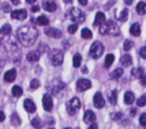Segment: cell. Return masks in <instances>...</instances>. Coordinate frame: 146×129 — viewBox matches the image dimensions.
I'll use <instances>...</instances> for the list:
<instances>
[{
  "label": "cell",
  "mask_w": 146,
  "mask_h": 129,
  "mask_svg": "<svg viewBox=\"0 0 146 129\" xmlns=\"http://www.w3.org/2000/svg\"><path fill=\"white\" fill-rule=\"evenodd\" d=\"M64 87H65L64 82H62L60 80L56 79V80L51 81V82L48 84L47 88H48V90H49L50 92H52V94H57V92H59Z\"/></svg>",
  "instance_id": "7"
},
{
  "label": "cell",
  "mask_w": 146,
  "mask_h": 129,
  "mask_svg": "<svg viewBox=\"0 0 146 129\" xmlns=\"http://www.w3.org/2000/svg\"><path fill=\"white\" fill-rule=\"evenodd\" d=\"M39 86H40V83H39V80H36V79H33V80L31 81V84H30L31 89H36Z\"/></svg>",
  "instance_id": "40"
},
{
  "label": "cell",
  "mask_w": 146,
  "mask_h": 129,
  "mask_svg": "<svg viewBox=\"0 0 146 129\" xmlns=\"http://www.w3.org/2000/svg\"><path fill=\"white\" fill-rule=\"evenodd\" d=\"M76 30H78V24H72V25H70V26L67 27V31H68V33H71V34L75 33Z\"/></svg>",
  "instance_id": "39"
},
{
  "label": "cell",
  "mask_w": 146,
  "mask_h": 129,
  "mask_svg": "<svg viewBox=\"0 0 146 129\" xmlns=\"http://www.w3.org/2000/svg\"><path fill=\"white\" fill-rule=\"evenodd\" d=\"M80 65H81V55L76 53L73 56V66L74 67H79Z\"/></svg>",
  "instance_id": "31"
},
{
  "label": "cell",
  "mask_w": 146,
  "mask_h": 129,
  "mask_svg": "<svg viewBox=\"0 0 146 129\" xmlns=\"http://www.w3.org/2000/svg\"><path fill=\"white\" fill-rule=\"evenodd\" d=\"M132 47H133V41H132V40L127 39V40L124 41V43H123V49H124L125 51H129Z\"/></svg>",
  "instance_id": "33"
},
{
  "label": "cell",
  "mask_w": 146,
  "mask_h": 129,
  "mask_svg": "<svg viewBox=\"0 0 146 129\" xmlns=\"http://www.w3.org/2000/svg\"><path fill=\"white\" fill-rule=\"evenodd\" d=\"M122 74H123V70H122L121 67H119V68L114 70L113 72H111L110 78H111V79H119V78L122 76Z\"/></svg>",
  "instance_id": "25"
},
{
  "label": "cell",
  "mask_w": 146,
  "mask_h": 129,
  "mask_svg": "<svg viewBox=\"0 0 146 129\" xmlns=\"http://www.w3.org/2000/svg\"><path fill=\"white\" fill-rule=\"evenodd\" d=\"M136 10L139 15H145L146 14V3L145 2H139L136 6Z\"/></svg>",
  "instance_id": "27"
},
{
  "label": "cell",
  "mask_w": 146,
  "mask_h": 129,
  "mask_svg": "<svg viewBox=\"0 0 146 129\" xmlns=\"http://www.w3.org/2000/svg\"><path fill=\"white\" fill-rule=\"evenodd\" d=\"M11 18L18 19V21H24L27 17V11L25 9H16L11 11Z\"/></svg>",
  "instance_id": "9"
},
{
  "label": "cell",
  "mask_w": 146,
  "mask_h": 129,
  "mask_svg": "<svg viewBox=\"0 0 146 129\" xmlns=\"http://www.w3.org/2000/svg\"><path fill=\"white\" fill-rule=\"evenodd\" d=\"M10 33H11V26L9 24H5V25L1 26L0 34H2V35H9Z\"/></svg>",
  "instance_id": "26"
},
{
  "label": "cell",
  "mask_w": 146,
  "mask_h": 129,
  "mask_svg": "<svg viewBox=\"0 0 146 129\" xmlns=\"http://www.w3.org/2000/svg\"><path fill=\"white\" fill-rule=\"evenodd\" d=\"M120 62H121V64H122L123 66H130V65L132 64V58H131V56H130L129 54H125V55H123V56L121 57Z\"/></svg>",
  "instance_id": "20"
},
{
  "label": "cell",
  "mask_w": 146,
  "mask_h": 129,
  "mask_svg": "<svg viewBox=\"0 0 146 129\" xmlns=\"http://www.w3.org/2000/svg\"><path fill=\"white\" fill-rule=\"evenodd\" d=\"M3 79H5V81H7V82H13V81L16 79V70H15V68H11V70L7 71V72L5 73V75H3Z\"/></svg>",
  "instance_id": "16"
},
{
  "label": "cell",
  "mask_w": 146,
  "mask_h": 129,
  "mask_svg": "<svg viewBox=\"0 0 146 129\" xmlns=\"http://www.w3.org/2000/svg\"><path fill=\"white\" fill-rule=\"evenodd\" d=\"M31 123H32V126H33L34 128H36V129H40V128L42 127V123H41V121H40L39 118H34Z\"/></svg>",
  "instance_id": "36"
},
{
  "label": "cell",
  "mask_w": 146,
  "mask_h": 129,
  "mask_svg": "<svg viewBox=\"0 0 146 129\" xmlns=\"http://www.w3.org/2000/svg\"><path fill=\"white\" fill-rule=\"evenodd\" d=\"M123 118V113L121 112H115V113H111V119L114 121H119Z\"/></svg>",
  "instance_id": "35"
},
{
  "label": "cell",
  "mask_w": 146,
  "mask_h": 129,
  "mask_svg": "<svg viewBox=\"0 0 146 129\" xmlns=\"http://www.w3.org/2000/svg\"><path fill=\"white\" fill-rule=\"evenodd\" d=\"M139 123L144 127H146V113H143L139 118Z\"/></svg>",
  "instance_id": "41"
},
{
  "label": "cell",
  "mask_w": 146,
  "mask_h": 129,
  "mask_svg": "<svg viewBox=\"0 0 146 129\" xmlns=\"http://www.w3.org/2000/svg\"><path fill=\"white\" fill-rule=\"evenodd\" d=\"M42 7H43V9H44V10H47V11H49V13H52V11H55V10H56V8H57V6H56V2H55L54 0L44 1V2L42 3Z\"/></svg>",
  "instance_id": "14"
},
{
  "label": "cell",
  "mask_w": 146,
  "mask_h": 129,
  "mask_svg": "<svg viewBox=\"0 0 146 129\" xmlns=\"http://www.w3.org/2000/svg\"><path fill=\"white\" fill-rule=\"evenodd\" d=\"M44 33L50 37V38H55V39H58L62 37V31H59L58 29H55V27H48V29H44Z\"/></svg>",
  "instance_id": "11"
},
{
  "label": "cell",
  "mask_w": 146,
  "mask_h": 129,
  "mask_svg": "<svg viewBox=\"0 0 146 129\" xmlns=\"http://www.w3.org/2000/svg\"><path fill=\"white\" fill-rule=\"evenodd\" d=\"M130 33L135 37H138L140 34V25L138 23H133L131 26H130Z\"/></svg>",
  "instance_id": "22"
},
{
  "label": "cell",
  "mask_w": 146,
  "mask_h": 129,
  "mask_svg": "<svg viewBox=\"0 0 146 129\" xmlns=\"http://www.w3.org/2000/svg\"><path fill=\"white\" fill-rule=\"evenodd\" d=\"M94 105H95L97 108L104 107V105H105V99L103 98V96H102L100 92H96V94H95V96H94Z\"/></svg>",
  "instance_id": "12"
},
{
  "label": "cell",
  "mask_w": 146,
  "mask_h": 129,
  "mask_svg": "<svg viewBox=\"0 0 146 129\" xmlns=\"http://www.w3.org/2000/svg\"><path fill=\"white\" fill-rule=\"evenodd\" d=\"M81 37L83 39H90L92 37V32L89 30V29H82L81 31Z\"/></svg>",
  "instance_id": "32"
},
{
  "label": "cell",
  "mask_w": 146,
  "mask_h": 129,
  "mask_svg": "<svg viewBox=\"0 0 146 129\" xmlns=\"http://www.w3.org/2000/svg\"><path fill=\"white\" fill-rule=\"evenodd\" d=\"M137 106H145L146 105V95H143L141 97H139L136 102Z\"/></svg>",
  "instance_id": "37"
},
{
  "label": "cell",
  "mask_w": 146,
  "mask_h": 129,
  "mask_svg": "<svg viewBox=\"0 0 146 129\" xmlns=\"http://www.w3.org/2000/svg\"><path fill=\"white\" fill-rule=\"evenodd\" d=\"M10 122H11L13 126L17 127V126L21 124V119H19V116H18L16 113H13V114L10 115Z\"/></svg>",
  "instance_id": "28"
},
{
  "label": "cell",
  "mask_w": 146,
  "mask_h": 129,
  "mask_svg": "<svg viewBox=\"0 0 146 129\" xmlns=\"http://www.w3.org/2000/svg\"><path fill=\"white\" fill-rule=\"evenodd\" d=\"M104 53V46L102 42L99 41H95L91 47H90V50H89V56L92 57V58H99Z\"/></svg>",
  "instance_id": "5"
},
{
  "label": "cell",
  "mask_w": 146,
  "mask_h": 129,
  "mask_svg": "<svg viewBox=\"0 0 146 129\" xmlns=\"http://www.w3.org/2000/svg\"><path fill=\"white\" fill-rule=\"evenodd\" d=\"M104 22H105V15H104V13L98 11V13L96 14V17H95V21H94V25H95V26H97V25L100 26Z\"/></svg>",
  "instance_id": "18"
},
{
  "label": "cell",
  "mask_w": 146,
  "mask_h": 129,
  "mask_svg": "<svg viewBox=\"0 0 146 129\" xmlns=\"http://www.w3.org/2000/svg\"><path fill=\"white\" fill-rule=\"evenodd\" d=\"M80 107H81V102L78 97H73L66 103V111L70 115L76 114V112L80 110Z\"/></svg>",
  "instance_id": "4"
},
{
  "label": "cell",
  "mask_w": 146,
  "mask_h": 129,
  "mask_svg": "<svg viewBox=\"0 0 146 129\" xmlns=\"http://www.w3.org/2000/svg\"><path fill=\"white\" fill-rule=\"evenodd\" d=\"M1 9L5 11V13H9L11 9H10V5L8 2H2L1 3Z\"/></svg>",
  "instance_id": "38"
},
{
  "label": "cell",
  "mask_w": 146,
  "mask_h": 129,
  "mask_svg": "<svg viewBox=\"0 0 146 129\" xmlns=\"http://www.w3.org/2000/svg\"><path fill=\"white\" fill-rule=\"evenodd\" d=\"M139 54L144 59H146V47H141L139 50Z\"/></svg>",
  "instance_id": "42"
},
{
  "label": "cell",
  "mask_w": 146,
  "mask_h": 129,
  "mask_svg": "<svg viewBox=\"0 0 146 129\" xmlns=\"http://www.w3.org/2000/svg\"><path fill=\"white\" fill-rule=\"evenodd\" d=\"M26 2H27V3H31V5H33V3L35 2V0H26Z\"/></svg>",
  "instance_id": "52"
},
{
  "label": "cell",
  "mask_w": 146,
  "mask_h": 129,
  "mask_svg": "<svg viewBox=\"0 0 146 129\" xmlns=\"http://www.w3.org/2000/svg\"><path fill=\"white\" fill-rule=\"evenodd\" d=\"M5 118H6V116H5V113H3L2 111H0V122H2V121L5 120Z\"/></svg>",
  "instance_id": "46"
},
{
  "label": "cell",
  "mask_w": 146,
  "mask_h": 129,
  "mask_svg": "<svg viewBox=\"0 0 146 129\" xmlns=\"http://www.w3.org/2000/svg\"><path fill=\"white\" fill-rule=\"evenodd\" d=\"M39 58H40L39 50H32V51L27 53V55H26V59L29 62H36V61H39Z\"/></svg>",
  "instance_id": "15"
},
{
  "label": "cell",
  "mask_w": 146,
  "mask_h": 129,
  "mask_svg": "<svg viewBox=\"0 0 146 129\" xmlns=\"http://www.w3.org/2000/svg\"><path fill=\"white\" fill-rule=\"evenodd\" d=\"M49 58L51 61V63L55 65V66H58V65H62L63 63V58H64V55H63V51L59 50V49H52L49 54Z\"/></svg>",
  "instance_id": "6"
},
{
  "label": "cell",
  "mask_w": 146,
  "mask_h": 129,
  "mask_svg": "<svg viewBox=\"0 0 146 129\" xmlns=\"http://www.w3.org/2000/svg\"><path fill=\"white\" fill-rule=\"evenodd\" d=\"M39 10H40V7H39V6H33V7H32V11H33V13H36V11H39Z\"/></svg>",
  "instance_id": "45"
},
{
  "label": "cell",
  "mask_w": 146,
  "mask_h": 129,
  "mask_svg": "<svg viewBox=\"0 0 146 129\" xmlns=\"http://www.w3.org/2000/svg\"><path fill=\"white\" fill-rule=\"evenodd\" d=\"M39 35V31L38 29L31 26V25H23L17 30V37L18 40L21 41V43L25 47H30L32 46L36 38Z\"/></svg>",
  "instance_id": "1"
},
{
  "label": "cell",
  "mask_w": 146,
  "mask_h": 129,
  "mask_svg": "<svg viewBox=\"0 0 146 129\" xmlns=\"http://www.w3.org/2000/svg\"><path fill=\"white\" fill-rule=\"evenodd\" d=\"M99 33L100 34H110V35H119L120 34V30L117 24L112 21H105L100 26H99Z\"/></svg>",
  "instance_id": "2"
},
{
  "label": "cell",
  "mask_w": 146,
  "mask_h": 129,
  "mask_svg": "<svg viewBox=\"0 0 146 129\" xmlns=\"http://www.w3.org/2000/svg\"><path fill=\"white\" fill-rule=\"evenodd\" d=\"M24 108H25L29 113H33V112H35L36 106H35V104H34L31 99H25V100H24Z\"/></svg>",
  "instance_id": "17"
},
{
  "label": "cell",
  "mask_w": 146,
  "mask_h": 129,
  "mask_svg": "<svg viewBox=\"0 0 146 129\" xmlns=\"http://www.w3.org/2000/svg\"><path fill=\"white\" fill-rule=\"evenodd\" d=\"M136 111H137L136 108H131V110H130V114H131L132 116H133V115H136Z\"/></svg>",
  "instance_id": "48"
},
{
  "label": "cell",
  "mask_w": 146,
  "mask_h": 129,
  "mask_svg": "<svg viewBox=\"0 0 146 129\" xmlns=\"http://www.w3.org/2000/svg\"><path fill=\"white\" fill-rule=\"evenodd\" d=\"M119 19L122 21V22H125V21L128 19V9H127V8L122 9V11H121L120 15H119Z\"/></svg>",
  "instance_id": "34"
},
{
  "label": "cell",
  "mask_w": 146,
  "mask_h": 129,
  "mask_svg": "<svg viewBox=\"0 0 146 129\" xmlns=\"http://www.w3.org/2000/svg\"><path fill=\"white\" fill-rule=\"evenodd\" d=\"M3 64H5V63H3L2 61H0V71L2 70V67H3Z\"/></svg>",
  "instance_id": "53"
},
{
  "label": "cell",
  "mask_w": 146,
  "mask_h": 129,
  "mask_svg": "<svg viewBox=\"0 0 146 129\" xmlns=\"http://www.w3.org/2000/svg\"><path fill=\"white\" fill-rule=\"evenodd\" d=\"M34 22H35L36 25H41V26H46V25L49 24V19L46 16H39Z\"/></svg>",
  "instance_id": "23"
},
{
  "label": "cell",
  "mask_w": 146,
  "mask_h": 129,
  "mask_svg": "<svg viewBox=\"0 0 146 129\" xmlns=\"http://www.w3.org/2000/svg\"><path fill=\"white\" fill-rule=\"evenodd\" d=\"M135 102V95L131 92V91H127L124 94V103L125 104H132Z\"/></svg>",
  "instance_id": "24"
},
{
  "label": "cell",
  "mask_w": 146,
  "mask_h": 129,
  "mask_svg": "<svg viewBox=\"0 0 146 129\" xmlns=\"http://www.w3.org/2000/svg\"><path fill=\"white\" fill-rule=\"evenodd\" d=\"M64 1H65L66 3H71V2H72V0H64Z\"/></svg>",
  "instance_id": "54"
},
{
  "label": "cell",
  "mask_w": 146,
  "mask_h": 129,
  "mask_svg": "<svg viewBox=\"0 0 146 129\" xmlns=\"http://www.w3.org/2000/svg\"><path fill=\"white\" fill-rule=\"evenodd\" d=\"M107 98H108V102L112 105H115L116 104V100H117V91L116 90H111L107 94Z\"/></svg>",
  "instance_id": "19"
},
{
  "label": "cell",
  "mask_w": 146,
  "mask_h": 129,
  "mask_svg": "<svg viewBox=\"0 0 146 129\" xmlns=\"http://www.w3.org/2000/svg\"><path fill=\"white\" fill-rule=\"evenodd\" d=\"M144 73H145V71H144L143 67H135V68L131 70V75H132L133 78H138V79H140L141 75H143Z\"/></svg>",
  "instance_id": "21"
},
{
  "label": "cell",
  "mask_w": 146,
  "mask_h": 129,
  "mask_svg": "<svg viewBox=\"0 0 146 129\" xmlns=\"http://www.w3.org/2000/svg\"><path fill=\"white\" fill-rule=\"evenodd\" d=\"M124 2H125L127 5H131V3L133 2V0H124Z\"/></svg>",
  "instance_id": "50"
},
{
  "label": "cell",
  "mask_w": 146,
  "mask_h": 129,
  "mask_svg": "<svg viewBox=\"0 0 146 129\" xmlns=\"http://www.w3.org/2000/svg\"><path fill=\"white\" fill-rule=\"evenodd\" d=\"M88 129H98V127H97V124L96 123H91L90 126H89V128Z\"/></svg>",
  "instance_id": "47"
},
{
  "label": "cell",
  "mask_w": 146,
  "mask_h": 129,
  "mask_svg": "<svg viewBox=\"0 0 146 129\" xmlns=\"http://www.w3.org/2000/svg\"><path fill=\"white\" fill-rule=\"evenodd\" d=\"M49 129H54V128H49Z\"/></svg>",
  "instance_id": "56"
},
{
  "label": "cell",
  "mask_w": 146,
  "mask_h": 129,
  "mask_svg": "<svg viewBox=\"0 0 146 129\" xmlns=\"http://www.w3.org/2000/svg\"><path fill=\"white\" fill-rule=\"evenodd\" d=\"M113 62H114V55H113V54H108V55L105 57V67L108 68V67L112 65Z\"/></svg>",
  "instance_id": "29"
},
{
  "label": "cell",
  "mask_w": 146,
  "mask_h": 129,
  "mask_svg": "<svg viewBox=\"0 0 146 129\" xmlns=\"http://www.w3.org/2000/svg\"><path fill=\"white\" fill-rule=\"evenodd\" d=\"M10 1H11L13 5H17V3L19 2V0H10Z\"/></svg>",
  "instance_id": "51"
},
{
  "label": "cell",
  "mask_w": 146,
  "mask_h": 129,
  "mask_svg": "<svg viewBox=\"0 0 146 129\" xmlns=\"http://www.w3.org/2000/svg\"><path fill=\"white\" fill-rule=\"evenodd\" d=\"M66 16H67L72 22H74V24L83 23L84 19H86V15H84V13H83L82 10H80L79 8H76V7H73V8L68 9Z\"/></svg>",
  "instance_id": "3"
},
{
  "label": "cell",
  "mask_w": 146,
  "mask_h": 129,
  "mask_svg": "<svg viewBox=\"0 0 146 129\" xmlns=\"http://www.w3.org/2000/svg\"><path fill=\"white\" fill-rule=\"evenodd\" d=\"M40 47H41V48H40V50H39V51H43V53H44V51H48V46H47V45L41 43V45H40Z\"/></svg>",
  "instance_id": "44"
},
{
  "label": "cell",
  "mask_w": 146,
  "mask_h": 129,
  "mask_svg": "<svg viewBox=\"0 0 146 129\" xmlns=\"http://www.w3.org/2000/svg\"><path fill=\"white\" fill-rule=\"evenodd\" d=\"M42 106L44 111H51L52 110V98L49 94H44L42 97Z\"/></svg>",
  "instance_id": "10"
},
{
  "label": "cell",
  "mask_w": 146,
  "mask_h": 129,
  "mask_svg": "<svg viewBox=\"0 0 146 129\" xmlns=\"http://www.w3.org/2000/svg\"><path fill=\"white\" fill-rule=\"evenodd\" d=\"M139 81H140V84L141 86H146V72L141 75V78L139 79Z\"/></svg>",
  "instance_id": "43"
},
{
  "label": "cell",
  "mask_w": 146,
  "mask_h": 129,
  "mask_svg": "<svg viewBox=\"0 0 146 129\" xmlns=\"http://www.w3.org/2000/svg\"><path fill=\"white\" fill-rule=\"evenodd\" d=\"M64 129H72V128H70V127H67V128H64Z\"/></svg>",
  "instance_id": "55"
},
{
  "label": "cell",
  "mask_w": 146,
  "mask_h": 129,
  "mask_svg": "<svg viewBox=\"0 0 146 129\" xmlns=\"http://www.w3.org/2000/svg\"><path fill=\"white\" fill-rule=\"evenodd\" d=\"M11 92H13V95L15 97H21L22 94H23V89L21 87H18V86H14L13 89H11Z\"/></svg>",
  "instance_id": "30"
},
{
  "label": "cell",
  "mask_w": 146,
  "mask_h": 129,
  "mask_svg": "<svg viewBox=\"0 0 146 129\" xmlns=\"http://www.w3.org/2000/svg\"><path fill=\"white\" fill-rule=\"evenodd\" d=\"M79 2H80L82 6H86V5L88 3V1H87V0H79Z\"/></svg>",
  "instance_id": "49"
},
{
  "label": "cell",
  "mask_w": 146,
  "mask_h": 129,
  "mask_svg": "<svg viewBox=\"0 0 146 129\" xmlns=\"http://www.w3.org/2000/svg\"><path fill=\"white\" fill-rule=\"evenodd\" d=\"M91 87V81L88 79H79L76 81V89L79 91H84L88 90Z\"/></svg>",
  "instance_id": "8"
},
{
  "label": "cell",
  "mask_w": 146,
  "mask_h": 129,
  "mask_svg": "<svg viewBox=\"0 0 146 129\" xmlns=\"http://www.w3.org/2000/svg\"><path fill=\"white\" fill-rule=\"evenodd\" d=\"M95 120H96L95 113H94L92 111H90V110H87V111L84 112V114H83V121H84L86 123H94Z\"/></svg>",
  "instance_id": "13"
}]
</instances>
